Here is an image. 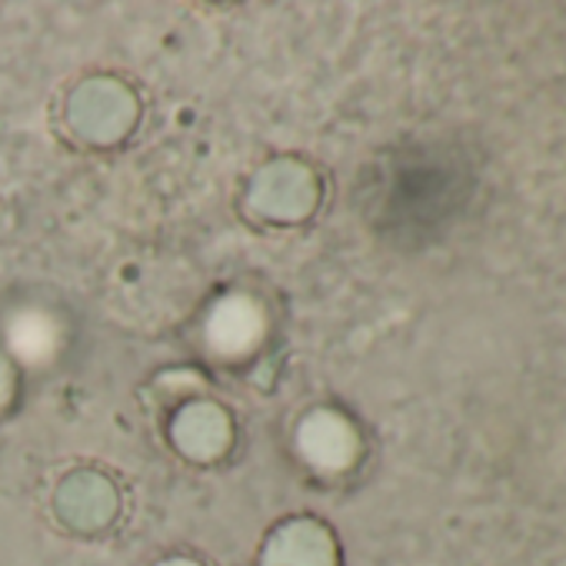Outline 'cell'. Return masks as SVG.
Returning a JSON list of instances; mask_svg holds the SVG:
<instances>
[{"mask_svg":"<svg viewBox=\"0 0 566 566\" xmlns=\"http://www.w3.org/2000/svg\"><path fill=\"white\" fill-rule=\"evenodd\" d=\"M260 566H340V553L327 526L317 520H291L266 536Z\"/></svg>","mask_w":566,"mask_h":566,"instance_id":"6da1fadb","label":"cell"},{"mask_svg":"<svg viewBox=\"0 0 566 566\" xmlns=\"http://www.w3.org/2000/svg\"><path fill=\"white\" fill-rule=\"evenodd\" d=\"M157 566H200V563H190V559H167V563H157Z\"/></svg>","mask_w":566,"mask_h":566,"instance_id":"7a4b0ae2","label":"cell"}]
</instances>
